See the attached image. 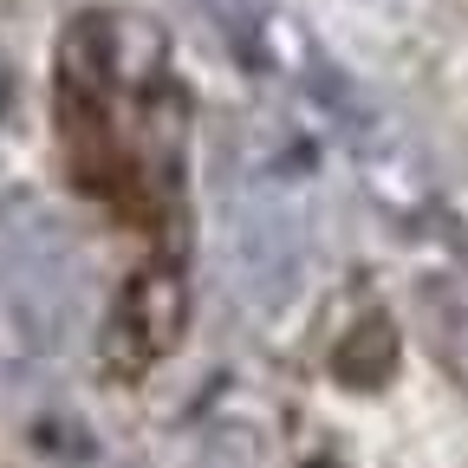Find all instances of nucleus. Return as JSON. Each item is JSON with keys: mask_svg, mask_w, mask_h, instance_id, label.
Segmentation results:
<instances>
[]
</instances>
